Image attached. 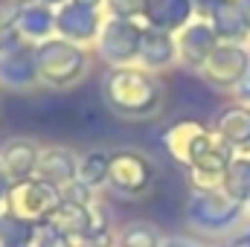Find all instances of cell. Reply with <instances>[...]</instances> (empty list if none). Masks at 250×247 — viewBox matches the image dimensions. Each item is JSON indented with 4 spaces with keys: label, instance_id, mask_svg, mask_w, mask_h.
I'll return each instance as SVG.
<instances>
[{
    "label": "cell",
    "instance_id": "1",
    "mask_svg": "<svg viewBox=\"0 0 250 247\" xmlns=\"http://www.w3.org/2000/svg\"><path fill=\"white\" fill-rule=\"evenodd\" d=\"M105 102L111 111L123 114V117H146L151 111H157L160 105V84L143 73V70H131V67H120L111 70L105 76Z\"/></svg>",
    "mask_w": 250,
    "mask_h": 247
},
{
    "label": "cell",
    "instance_id": "2",
    "mask_svg": "<svg viewBox=\"0 0 250 247\" xmlns=\"http://www.w3.org/2000/svg\"><path fill=\"white\" fill-rule=\"evenodd\" d=\"M62 192L53 184H44L38 178H26L21 184H12L9 189V215L23 221V224H47L50 215L62 204Z\"/></svg>",
    "mask_w": 250,
    "mask_h": 247
},
{
    "label": "cell",
    "instance_id": "3",
    "mask_svg": "<svg viewBox=\"0 0 250 247\" xmlns=\"http://www.w3.org/2000/svg\"><path fill=\"white\" fill-rule=\"evenodd\" d=\"M108 184L120 195H140L154 184V169L137 151H117V154H111Z\"/></svg>",
    "mask_w": 250,
    "mask_h": 247
},
{
    "label": "cell",
    "instance_id": "4",
    "mask_svg": "<svg viewBox=\"0 0 250 247\" xmlns=\"http://www.w3.org/2000/svg\"><path fill=\"white\" fill-rule=\"evenodd\" d=\"M84 67L82 53L73 47V44H64V41H50L38 50L35 56V70L38 76L50 79L53 84H67L70 79H76Z\"/></svg>",
    "mask_w": 250,
    "mask_h": 247
},
{
    "label": "cell",
    "instance_id": "5",
    "mask_svg": "<svg viewBox=\"0 0 250 247\" xmlns=\"http://www.w3.org/2000/svg\"><path fill=\"white\" fill-rule=\"evenodd\" d=\"M212 140H215V134H209L204 125L195 123V120L172 125V131L166 134V145H169L172 157L187 163V166H195L201 160V154L212 145Z\"/></svg>",
    "mask_w": 250,
    "mask_h": 247
},
{
    "label": "cell",
    "instance_id": "6",
    "mask_svg": "<svg viewBox=\"0 0 250 247\" xmlns=\"http://www.w3.org/2000/svg\"><path fill=\"white\" fill-rule=\"evenodd\" d=\"M47 227H50L56 236L67 239V242H73V239H79V236H84V233H90V230H108V227L93 224V206L73 204V201H62V204H59V209L50 215Z\"/></svg>",
    "mask_w": 250,
    "mask_h": 247
},
{
    "label": "cell",
    "instance_id": "7",
    "mask_svg": "<svg viewBox=\"0 0 250 247\" xmlns=\"http://www.w3.org/2000/svg\"><path fill=\"white\" fill-rule=\"evenodd\" d=\"M192 218L204 227H227L236 221V215L242 212V204L233 201L230 195H218V192H204L192 201L189 206Z\"/></svg>",
    "mask_w": 250,
    "mask_h": 247
},
{
    "label": "cell",
    "instance_id": "8",
    "mask_svg": "<svg viewBox=\"0 0 250 247\" xmlns=\"http://www.w3.org/2000/svg\"><path fill=\"white\" fill-rule=\"evenodd\" d=\"M38 157H41V148L32 140H9L0 148V169L6 172L9 181L21 184V181H26V178L35 175Z\"/></svg>",
    "mask_w": 250,
    "mask_h": 247
},
{
    "label": "cell",
    "instance_id": "9",
    "mask_svg": "<svg viewBox=\"0 0 250 247\" xmlns=\"http://www.w3.org/2000/svg\"><path fill=\"white\" fill-rule=\"evenodd\" d=\"M248 70H250L248 53L239 50V47H230V44L215 47L212 56L207 59V64H204V73H207L215 84H236V82L245 79Z\"/></svg>",
    "mask_w": 250,
    "mask_h": 247
},
{
    "label": "cell",
    "instance_id": "10",
    "mask_svg": "<svg viewBox=\"0 0 250 247\" xmlns=\"http://www.w3.org/2000/svg\"><path fill=\"white\" fill-rule=\"evenodd\" d=\"M140 32L131 21L123 18H114L105 23V32H102V50L108 53V62H128L131 56L140 53Z\"/></svg>",
    "mask_w": 250,
    "mask_h": 247
},
{
    "label": "cell",
    "instance_id": "11",
    "mask_svg": "<svg viewBox=\"0 0 250 247\" xmlns=\"http://www.w3.org/2000/svg\"><path fill=\"white\" fill-rule=\"evenodd\" d=\"M76 157L70 154V148H62V145H53V148H44L41 157H38V169H35V178L44 181V184H53L56 189L59 186H67L76 181Z\"/></svg>",
    "mask_w": 250,
    "mask_h": 247
},
{
    "label": "cell",
    "instance_id": "12",
    "mask_svg": "<svg viewBox=\"0 0 250 247\" xmlns=\"http://www.w3.org/2000/svg\"><path fill=\"white\" fill-rule=\"evenodd\" d=\"M212 29H215L218 38H227V41H236V38L248 35L250 21L245 15V9L239 6V0H224L212 12Z\"/></svg>",
    "mask_w": 250,
    "mask_h": 247
},
{
    "label": "cell",
    "instance_id": "13",
    "mask_svg": "<svg viewBox=\"0 0 250 247\" xmlns=\"http://www.w3.org/2000/svg\"><path fill=\"white\" fill-rule=\"evenodd\" d=\"M215 29H209L207 23H195L189 26L181 38V56L187 64H207V59L215 50Z\"/></svg>",
    "mask_w": 250,
    "mask_h": 247
},
{
    "label": "cell",
    "instance_id": "14",
    "mask_svg": "<svg viewBox=\"0 0 250 247\" xmlns=\"http://www.w3.org/2000/svg\"><path fill=\"white\" fill-rule=\"evenodd\" d=\"M218 137L227 143V145H248L250 143V111L242 105H233V108H224L218 114Z\"/></svg>",
    "mask_w": 250,
    "mask_h": 247
},
{
    "label": "cell",
    "instance_id": "15",
    "mask_svg": "<svg viewBox=\"0 0 250 247\" xmlns=\"http://www.w3.org/2000/svg\"><path fill=\"white\" fill-rule=\"evenodd\" d=\"M189 0H143V12L151 18L154 26L160 29H172L181 26L189 18Z\"/></svg>",
    "mask_w": 250,
    "mask_h": 247
},
{
    "label": "cell",
    "instance_id": "16",
    "mask_svg": "<svg viewBox=\"0 0 250 247\" xmlns=\"http://www.w3.org/2000/svg\"><path fill=\"white\" fill-rule=\"evenodd\" d=\"M140 56L151 67H166L175 59V41L163 29H143L140 32Z\"/></svg>",
    "mask_w": 250,
    "mask_h": 247
},
{
    "label": "cell",
    "instance_id": "17",
    "mask_svg": "<svg viewBox=\"0 0 250 247\" xmlns=\"http://www.w3.org/2000/svg\"><path fill=\"white\" fill-rule=\"evenodd\" d=\"M56 23H59V29H62L64 35H70V38H90L93 23H96V15H93L90 6L70 3V6L62 9V15L56 18Z\"/></svg>",
    "mask_w": 250,
    "mask_h": 247
},
{
    "label": "cell",
    "instance_id": "18",
    "mask_svg": "<svg viewBox=\"0 0 250 247\" xmlns=\"http://www.w3.org/2000/svg\"><path fill=\"white\" fill-rule=\"evenodd\" d=\"M108 166H111V154L105 151H90L79 160V169H76V181L84 184L87 189H96V186L108 184Z\"/></svg>",
    "mask_w": 250,
    "mask_h": 247
},
{
    "label": "cell",
    "instance_id": "19",
    "mask_svg": "<svg viewBox=\"0 0 250 247\" xmlns=\"http://www.w3.org/2000/svg\"><path fill=\"white\" fill-rule=\"evenodd\" d=\"M224 192L233 198V201H248L250 198V160H230L227 172H224Z\"/></svg>",
    "mask_w": 250,
    "mask_h": 247
},
{
    "label": "cell",
    "instance_id": "20",
    "mask_svg": "<svg viewBox=\"0 0 250 247\" xmlns=\"http://www.w3.org/2000/svg\"><path fill=\"white\" fill-rule=\"evenodd\" d=\"M120 247H160V239L148 224H128L120 236Z\"/></svg>",
    "mask_w": 250,
    "mask_h": 247
},
{
    "label": "cell",
    "instance_id": "21",
    "mask_svg": "<svg viewBox=\"0 0 250 247\" xmlns=\"http://www.w3.org/2000/svg\"><path fill=\"white\" fill-rule=\"evenodd\" d=\"M195 3H198V9H201L204 15H212V12H215L224 0H195Z\"/></svg>",
    "mask_w": 250,
    "mask_h": 247
},
{
    "label": "cell",
    "instance_id": "22",
    "mask_svg": "<svg viewBox=\"0 0 250 247\" xmlns=\"http://www.w3.org/2000/svg\"><path fill=\"white\" fill-rule=\"evenodd\" d=\"M47 236H50V239H47V245H41V247H73V245H67V239L56 236V233H53L50 227H47Z\"/></svg>",
    "mask_w": 250,
    "mask_h": 247
},
{
    "label": "cell",
    "instance_id": "23",
    "mask_svg": "<svg viewBox=\"0 0 250 247\" xmlns=\"http://www.w3.org/2000/svg\"><path fill=\"white\" fill-rule=\"evenodd\" d=\"M9 189H12V181L6 178V172L0 169V201H6L9 198Z\"/></svg>",
    "mask_w": 250,
    "mask_h": 247
},
{
    "label": "cell",
    "instance_id": "24",
    "mask_svg": "<svg viewBox=\"0 0 250 247\" xmlns=\"http://www.w3.org/2000/svg\"><path fill=\"white\" fill-rule=\"evenodd\" d=\"M242 96H245V99H250V70L245 73V79H242Z\"/></svg>",
    "mask_w": 250,
    "mask_h": 247
},
{
    "label": "cell",
    "instance_id": "25",
    "mask_svg": "<svg viewBox=\"0 0 250 247\" xmlns=\"http://www.w3.org/2000/svg\"><path fill=\"white\" fill-rule=\"evenodd\" d=\"M73 3H79V6H90V9H93V6H96L99 0H73Z\"/></svg>",
    "mask_w": 250,
    "mask_h": 247
},
{
    "label": "cell",
    "instance_id": "26",
    "mask_svg": "<svg viewBox=\"0 0 250 247\" xmlns=\"http://www.w3.org/2000/svg\"><path fill=\"white\" fill-rule=\"evenodd\" d=\"M239 6L245 9V15H248V21H250V0H239Z\"/></svg>",
    "mask_w": 250,
    "mask_h": 247
}]
</instances>
